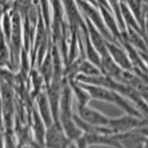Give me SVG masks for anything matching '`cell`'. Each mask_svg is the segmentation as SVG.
<instances>
[{
	"label": "cell",
	"instance_id": "cell-1",
	"mask_svg": "<svg viewBox=\"0 0 148 148\" xmlns=\"http://www.w3.org/2000/svg\"><path fill=\"white\" fill-rule=\"evenodd\" d=\"M77 82L87 90L90 96L91 99L112 104L122 110L123 111H125L126 113L134 115L141 118L147 117L141 113V111L138 108L133 107L125 96H123L117 91L101 86L84 84L79 82Z\"/></svg>",
	"mask_w": 148,
	"mask_h": 148
},
{
	"label": "cell",
	"instance_id": "cell-2",
	"mask_svg": "<svg viewBox=\"0 0 148 148\" xmlns=\"http://www.w3.org/2000/svg\"><path fill=\"white\" fill-rule=\"evenodd\" d=\"M147 125V117L141 118L134 115L126 113L116 118H110L107 127L112 134L125 133L136 128Z\"/></svg>",
	"mask_w": 148,
	"mask_h": 148
},
{
	"label": "cell",
	"instance_id": "cell-3",
	"mask_svg": "<svg viewBox=\"0 0 148 148\" xmlns=\"http://www.w3.org/2000/svg\"><path fill=\"white\" fill-rule=\"evenodd\" d=\"M73 144L67 138L59 121H53L46 127L45 133L44 147H67ZM74 145V144H73Z\"/></svg>",
	"mask_w": 148,
	"mask_h": 148
},
{
	"label": "cell",
	"instance_id": "cell-4",
	"mask_svg": "<svg viewBox=\"0 0 148 148\" xmlns=\"http://www.w3.org/2000/svg\"><path fill=\"white\" fill-rule=\"evenodd\" d=\"M79 119L84 122L90 125L99 127H107L110 117L98 110L86 105H77V113H76Z\"/></svg>",
	"mask_w": 148,
	"mask_h": 148
},
{
	"label": "cell",
	"instance_id": "cell-5",
	"mask_svg": "<svg viewBox=\"0 0 148 148\" xmlns=\"http://www.w3.org/2000/svg\"><path fill=\"white\" fill-rule=\"evenodd\" d=\"M106 48L111 59L120 68L125 71H133L131 61L122 46L115 42L106 40Z\"/></svg>",
	"mask_w": 148,
	"mask_h": 148
},
{
	"label": "cell",
	"instance_id": "cell-6",
	"mask_svg": "<svg viewBox=\"0 0 148 148\" xmlns=\"http://www.w3.org/2000/svg\"><path fill=\"white\" fill-rule=\"evenodd\" d=\"M83 17L84 19L86 33L88 34V38H89L92 45L99 53L100 57L104 55H106L108 53V51L106 48L107 39L103 36L101 33L88 18L84 16Z\"/></svg>",
	"mask_w": 148,
	"mask_h": 148
},
{
	"label": "cell",
	"instance_id": "cell-7",
	"mask_svg": "<svg viewBox=\"0 0 148 148\" xmlns=\"http://www.w3.org/2000/svg\"><path fill=\"white\" fill-rule=\"evenodd\" d=\"M34 99L36 101V109L38 111V113L42 118V121H44L46 127L50 126L54 120L51 105L46 93L45 88L37 94Z\"/></svg>",
	"mask_w": 148,
	"mask_h": 148
},
{
	"label": "cell",
	"instance_id": "cell-8",
	"mask_svg": "<svg viewBox=\"0 0 148 148\" xmlns=\"http://www.w3.org/2000/svg\"><path fill=\"white\" fill-rule=\"evenodd\" d=\"M31 124H32L33 132L35 136L36 143L38 144L39 146L44 147L46 126L36 108H33L31 110Z\"/></svg>",
	"mask_w": 148,
	"mask_h": 148
},
{
	"label": "cell",
	"instance_id": "cell-9",
	"mask_svg": "<svg viewBox=\"0 0 148 148\" xmlns=\"http://www.w3.org/2000/svg\"><path fill=\"white\" fill-rule=\"evenodd\" d=\"M68 82L72 90L73 95L76 97L77 105L82 106V105L88 104V102L91 100V98L87 90L73 79L68 80Z\"/></svg>",
	"mask_w": 148,
	"mask_h": 148
},
{
	"label": "cell",
	"instance_id": "cell-10",
	"mask_svg": "<svg viewBox=\"0 0 148 148\" xmlns=\"http://www.w3.org/2000/svg\"><path fill=\"white\" fill-rule=\"evenodd\" d=\"M10 53L9 45L5 39H0V66L10 69Z\"/></svg>",
	"mask_w": 148,
	"mask_h": 148
}]
</instances>
